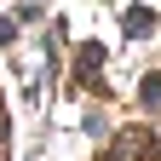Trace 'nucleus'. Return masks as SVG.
<instances>
[{"label": "nucleus", "mask_w": 161, "mask_h": 161, "mask_svg": "<svg viewBox=\"0 0 161 161\" xmlns=\"http://www.w3.org/2000/svg\"><path fill=\"white\" fill-rule=\"evenodd\" d=\"M150 29H155V12H150V6H132V12H127V35H132V40H144Z\"/></svg>", "instance_id": "f03ea898"}, {"label": "nucleus", "mask_w": 161, "mask_h": 161, "mask_svg": "<svg viewBox=\"0 0 161 161\" xmlns=\"http://www.w3.org/2000/svg\"><path fill=\"white\" fill-rule=\"evenodd\" d=\"M98 69H104V46H98V40H86V46H80V86H104V75H98Z\"/></svg>", "instance_id": "f257e3e1"}, {"label": "nucleus", "mask_w": 161, "mask_h": 161, "mask_svg": "<svg viewBox=\"0 0 161 161\" xmlns=\"http://www.w3.org/2000/svg\"><path fill=\"white\" fill-rule=\"evenodd\" d=\"M144 104H150V109L161 104V75H150V80H144Z\"/></svg>", "instance_id": "7ed1b4c3"}]
</instances>
